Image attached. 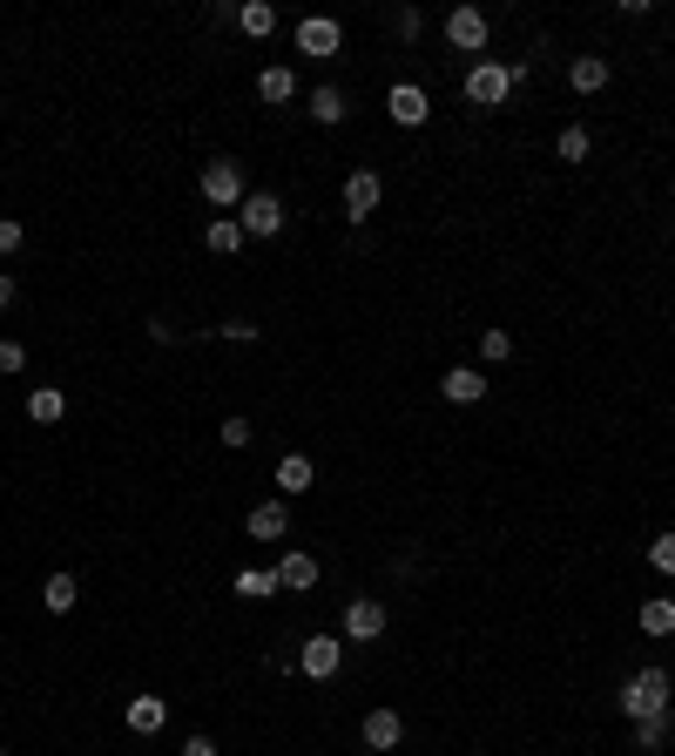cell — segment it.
Listing matches in <instances>:
<instances>
[{"mask_svg":"<svg viewBox=\"0 0 675 756\" xmlns=\"http://www.w3.org/2000/svg\"><path fill=\"white\" fill-rule=\"evenodd\" d=\"M615 709L628 716V723L662 716V709H668V675H662V668H635L628 683H621V696H615Z\"/></svg>","mask_w":675,"mask_h":756,"instance_id":"cell-1","label":"cell"},{"mask_svg":"<svg viewBox=\"0 0 675 756\" xmlns=\"http://www.w3.org/2000/svg\"><path fill=\"white\" fill-rule=\"evenodd\" d=\"M203 196L217 210H236L251 196V176H244V163H236V155H210L203 163Z\"/></svg>","mask_w":675,"mask_h":756,"instance_id":"cell-2","label":"cell"},{"mask_svg":"<svg viewBox=\"0 0 675 756\" xmlns=\"http://www.w3.org/2000/svg\"><path fill=\"white\" fill-rule=\"evenodd\" d=\"M513 89H521V82H513V68H500V61H473L466 68V102L473 108H500Z\"/></svg>","mask_w":675,"mask_h":756,"instance_id":"cell-3","label":"cell"},{"mask_svg":"<svg viewBox=\"0 0 675 756\" xmlns=\"http://www.w3.org/2000/svg\"><path fill=\"white\" fill-rule=\"evenodd\" d=\"M236 223H244V236H284V196L251 189L244 203H236Z\"/></svg>","mask_w":675,"mask_h":756,"instance_id":"cell-4","label":"cell"},{"mask_svg":"<svg viewBox=\"0 0 675 756\" xmlns=\"http://www.w3.org/2000/svg\"><path fill=\"white\" fill-rule=\"evenodd\" d=\"M345 48V27L331 21V14H304L298 21V55H311V61H331Z\"/></svg>","mask_w":675,"mask_h":756,"instance_id":"cell-5","label":"cell"},{"mask_svg":"<svg viewBox=\"0 0 675 756\" xmlns=\"http://www.w3.org/2000/svg\"><path fill=\"white\" fill-rule=\"evenodd\" d=\"M385 635V602L379 594H351L345 602V642H379Z\"/></svg>","mask_w":675,"mask_h":756,"instance_id":"cell-6","label":"cell"},{"mask_svg":"<svg viewBox=\"0 0 675 756\" xmlns=\"http://www.w3.org/2000/svg\"><path fill=\"white\" fill-rule=\"evenodd\" d=\"M379 203H385L379 170H351V176H345V217H351V223H365V217H379Z\"/></svg>","mask_w":675,"mask_h":756,"instance_id":"cell-7","label":"cell"},{"mask_svg":"<svg viewBox=\"0 0 675 756\" xmlns=\"http://www.w3.org/2000/svg\"><path fill=\"white\" fill-rule=\"evenodd\" d=\"M338 662H345V649H338V635H311V642L298 649V668L311 675V683H331V675H338Z\"/></svg>","mask_w":675,"mask_h":756,"instance_id":"cell-8","label":"cell"},{"mask_svg":"<svg viewBox=\"0 0 675 756\" xmlns=\"http://www.w3.org/2000/svg\"><path fill=\"white\" fill-rule=\"evenodd\" d=\"M487 34H493V27H487L480 8H453V14H446V42H453L459 55H480V48H487Z\"/></svg>","mask_w":675,"mask_h":756,"instance_id":"cell-9","label":"cell"},{"mask_svg":"<svg viewBox=\"0 0 675 756\" xmlns=\"http://www.w3.org/2000/svg\"><path fill=\"white\" fill-rule=\"evenodd\" d=\"M385 108H392V123H399V129H419L426 115H432V102H426V89H419V82H399V89L385 95Z\"/></svg>","mask_w":675,"mask_h":756,"instance_id":"cell-10","label":"cell"},{"mask_svg":"<svg viewBox=\"0 0 675 756\" xmlns=\"http://www.w3.org/2000/svg\"><path fill=\"white\" fill-rule=\"evenodd\" d=\"M440 392H446L453 406H480V399H487V372H480V365H453V372L440 379Z\"/></svg>","mask_w":675,"mask_h":756,"instance_id":"cell-11","label":"cell"},{"mask_svg":"<svg viewBox=\"0 0 675 756\" xmlns=\"http://www.w3.org/2000/svg\"><path fill=\"white\" fill-rule=\"evenodd\" d=\"M244 534H251V540H284V534H291V507H284V500H264V507H251Z\"/></svg>","mask_w":675,"mask_h":756,"instance_id":"cell-12","label":"cell"},{"mask_svg":"<svg viewBox=\"0 0 675 756\" xmlns=\"http://www.w3.org/2000/svg\"><path fill=\"white\" fill-rule=\"evenodd\" d=\"M406 743V716L399 709H372L365 716V749H399Z\"/></svg>","mask_w":675,"mask_h":756,"instance_id":"cell-13","label":"cell"},{"mask_svg":"<svg viewBox=\"0 0 675 756\" xmlns=\"http://www.w3.org/2000/svg\"><path fill=\"white\" fill-rule=\"evenodd\" d=\"M568 82H574V95H602L608 89V55H574Z\"/></svg>","mask_w":675,"mask_h":756,"instance_id":"cell-14","label":"cell"},{"mask_svg":"<svg viewBox=\"0 0 675 756\" xmlns=\"http://www.w3.org/2000/svg\"><path fill=\"white\" fill-rule=\"evenodd\" d=\"M123 723H129L136 736H155V730L170 723V702H163V696H136V702L123 709Z\"/></svg>","mask_w":675,"mask_h":756,"instance_id":"cell-15","label":"cell"},{"mask_svg":"<svg viewBox=\"0 0 675 756\" xmlns=\"http://www.w3.org/2000/svg\"><path fill=\"white\" fill-rule=\"evenodd\" d=\"M270 574H277V588H291V594L317 588V561H311V554H298V547H291V554H284V561H277Z\"/></svg>","mask_w":675,"mask_h":756,"instance_id":"cell-16","label":"cell"},{"mask_svg":"<svg viewBox=\"0 0 675 756\" xmlns=\"http://www.w3.org/2000/svg\"><path fill=\"white\" fill-rule=\"evenodd\" d=\"M203 244H210L217 257H236V251H244V244H251V236H244V223H236V217H210V230H203Z\"/></svg>","mask_w":675,"mask_h":756,"instance_id":"cell-17","label":"cell"},{"mask_svg":"<svg viewBox=\"0 0 675 756\" xmlns=\"http://www.w3.org/2000/svg\"><path fill=\"white\" fill-rule=\"evenodd\" d=\"M27 419H34V426H61V419H68V392H55V385L27 392Z\"/></svg>","mask_w":675,"mask_h":756,"instance_id":"cell-18","label":"cell"},{"mask_svg":"<svg viewBox=\"0 0 675 756\" xmlns=\"http://www.w3.org/2000/svg\"><path fill=\"white\" fill-rule=\"evenodd\" d=\"M257 95H264L270 108L298 102V74H291V68H264V74H257Z\"/></svg>","mask_w":675,"mask_h":756,"instance_id":"cell-19","label":"cell"},{"mask_svg":"<svg viewBox=\"0 0 675 756\" xmlns=\"http://www.w3.org/2000/svg\"><path fill=\"white\" fill-rule=\"evenodd\" d=\"M635 621H642V635L668 642V635H675V602H668V594H655V602H642V615H635Z\"/></svg>","mask_w":675,"mask_h":756,"instance_id":"cell-20","label":"cell"},{"mask_svg":"<svg viewBox=\"0 0 675 756\" xmlns=\"http://www.w3.org/2000/svg\"><path fill=\"white\" fill-rule=\"evenodd\" d=\"M311 480H317V466H311L304 453H284V460H277V487H284V500H291V493H304Z\"/></svg>","mask_w":675,"mask_h":756,"instance_id":"cell-21","label":"cell"},{"mask_svg":"<svg viewBox=\"0 0 675 756\" xmlns=\"http://www.w3.org/2000/svg\"><path fill=\"white\" fill-rule=\"evenodd\" d=\"M236 27H244L251 42H264V34H277V8L270 0H244V8H236Z\"/></svg>","mask_w":675,"mask_h":756,"instance_id":"cell-22","label":"cell"},{"mask_svg":"<svg viewBox=\"0 0 675 756\" xmlns=\"http://www.w3.org/2000/svg\"><path fill=\"white\" fill-rule=\"evenodd\" d=\"M351 115V102L338 95V89H311V123H325V129H338Z\"/></svg>","mask_w":675,"mask_h":756,"instance_id":"cell-23","label":"cell"},{"mask_svg":"<svg viewBox=\"0 0 675 756\" xmlns=\"http://www.w3.org/2000/svg\"><path fill=\"white\" fill-rule=\"evenodd\" d=\"M74 602H82V588H74V574H48V588H42V608H48V615H68Z\"/></svg>","mask_w":675,"mask_h":756,"instance_id":"cell-24","label":"cell"},{"mask_svg":"<svg viewBox=\"0 0 675 756\" xmlns=\"http://www.w3.org/2000/svg\"><path fill=\"white\" fill-rule=\"evenodd\" d=\"M668 730H675V716H668V709H662V716H642V723H635V749H662Z\"/></svg>","mask_w":675,"mask_h":756,"instance_id":"cell-25","label":"cell"},{"mask_svg":"<svg viewBox=\"0 0 675 756\" xmlns=\"http://www.w3.org/2000/svg\"><path fill=\"white\" fill-rule=\"evenodd\" d=\"M587 149H594V136L574 123V129H561V136H554V155H561V163H587Z\"/></svg>","mask_w":675,"mask_h":756,"instance_id":"cell-26","label":"cell"},{"mask_svg":"<svg viewBox=\"0 0 675 756\" xmlns=\"http://www.w3.org/2000/svg\"><path fill=\"white\" fill-rule=\"evenodd\" d=\"M236 594H244V602H270L277 574H270V568H244V574H236Z\"/></svg>","mask_w":675,"mask_h":756,"instance_id":"cell-27","label":"cell"},{"mask_svg":"<svg viewBox=\"0 0 675 756\" xmlns=\"http://www.w3.org/2000/svg\"><path fill=\"white\" fill-rule=\"evenodd\" d=\"M217 440H223V446H230V453H244V446H251V440H257V432H251V419H236V412H230V419H223V426H217Z\"/></svg>","mask_w":675,"mask_h":756,"instance_id":"cell-28","label":"cell"},{"mask_svg":"<svg viewBox=\"0 0 675 756\" xmlns=\"http://www.w3.org/2000/svg\"><path fill=\"white\" fill-rule=\"evenodd\" d=\"M480 358H493V365H507V358H513V332H480Z\"/></svg>","mask_w":675,"mask_h":756,"instance_id":"cell-29","label":"cell"},{"mask_svg":"<svg viewBox=\"0 0 675 756\" xmlns=\"http://www.w3.org/2000/svg\"><path fill=\"white\" fill-rule=\"evenodd\" d=\"M649 568H655V574H675V534L649 540Z\"/></svg>","mask_w":675,"mask_h":756,"instance_id":"cell-30","label":"cell"},{"mask_svg":"<svg viewBox=\"0 0 675 756\" xmlns=\"http://www.w3.org/2000/svg\"><path fill=\"white\" fill-rule=\"evenodd\" d=\"M0 372H8V379L27 372V345H21V338H0Z\"/></svg>","mask_w":675,"mask_h":756,"instance_id":"cell-31","label":"cell"},{"mask_svg":"<svg viewBox=\"0 0 675 756\" xmlns=\"http://www.w3.org/2000/svg\"><path fill=\"white\" fill-rule=\"evenodd\" d=\"M392 27H399V42H419L426 21H419V8H399V14H392Z\"/></svg>","mask_w":675,"mask_h":756,"instance_id":"cell-32","label":"cell"},{"mask_svg":"<svg viewBox=\"0 0 675 756\" xmlns=\"http://www.w3.org/2000/svg\"><path fill=\"white\" fill-rule=\"evenodd\" d=\"M21 236H27V230H21V217H0V251L14 257V251H21Z\"/></svg>","mask_w":675,"mask_h":756,"instance_id":"cell-33","label":"cell"},{"mask_svg":"<svg viewBox=\"0 0 675 756\" xmlns=\"http://www.w3.org/2000/svg\"><path fill=\"white\" fill-rule=\"evenodd\" d=\"M217 332H223L230 345H251V338H257V325H244V317H236V325H217Z\"/></svg>","mask_w":675,"mask_h":756,"instance_id":"cell-34","label":"cell"},{"mask_svg":"<svg viewBox=\"0 0 675 756\" xmlns=\"http://www.w3.org/2000/svg\"><path fill=\"white\" fill-rule=\"evenodd\" d=\"M183 756H217V743H210V736H189V743H183Z\"/></svg>","mask_w":675,"mask_h":756,"instance_id":"cell-35","label":"cell"},{"mask_svg":"<svg viewBox=\"0 0 675 756\" xmlns=\"http://www.w3.org/2000/svg\"><path fill=\"white\" fill-rule=\"evenodd\" d=\"M14 304V270H0V311Z\"/></svg>","mask_w":675,"mask_h":756,"instance_id":"cell-36","label":"cell"},{"mask_svg":"<svg viewBox=\"0 0 675 756\" xmlns=\"http://www.w3.org/2000/svg\"><path fill=\"white\" fill-rule=\"evenodd\" d=\"M0 756H8V749H0Z\"/></svg>","mask_w":675,"mask_h":756,"instance_id":"cell-37","label":"cell"}]
</instances>
